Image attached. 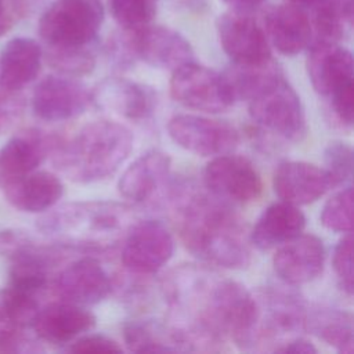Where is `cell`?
<instances>
[{"instance_id": "cell-1", "label": "cell", "mask_w": 354, "mask_h": 354, "mask_svg": "<svg viewBox=\"0 0 354 354\" xmlns=\"http://www.w3.org/2000/svg\"><path fill=\"white\" fill-rule=\"evenodd\" d=\"M171 218L183 245L202 261L239 270L250 263V234L227 201L181 181L170 191Z\"/></svg>"}, {"instance_id": "cell-2", "label": "cell", "mask_w": 354, "mask_h": 354, "mask_svg": "<svg viewBox=\"0 0 354 354\" xmlns=\"http://www.w3.org/2000/svg\"><path fill=\"white\" fill-rule=\"evenodd\" d=\"M133 224V209L113 201L65 203L37 220L41 234L72 252L84 253L112 248Z\"/></svg>"}, {"instance_id": "cell-3", "label": "cell", "mask_w": 354, "mask_h": 354, "mask_svg": "<svg viewBox=\"0 0 354 354\" xmlns=\"http://www.w3.org/2000/svg\"><path fill=\"white\" fill-rule=\"evenodd\" d=\"M133 148V133L115 120H94L68 141L57 138L50 155L55 167L75 183H94L112 176Z\"/></svg>"}, {"instance_id": "cell-4", "label": "cell", "mask_w": 354, "mask_h": 354, "mask_svg": "<svg viewBox=\"0 0 354 354\" xmlns=\"http://www.w3.org/2000/svg\"><path fill=\"white\" fill-rule=\"evenodd\" d=\"M254 293L257 317L252 335L250 350L279 344L306 329L308 308L304 299L295 290L282 286H266Z\"/></svg>"}, {"instance_id": "cell-5", "label": "cell", "mask_w": 354, "mask_h": 354, "mask_svg": "<svg viewBox=\"0 0 354 354\" xmlns=\"http://www.w3.org/2000/svg\"><path fill=\"white\" fill-rule=\"evenodd\" d=\"M104 21L101 0H55L39 19L46 48L88 47Z\"/></svg>"}, {"instance_id": "cell-6", "label": "cell", "mask_w": 354, "mask_h": 354, "mask_svg": "<svg viewBox=\"0 0 354 354\" xmlns=\"http://www.w3.org/2000/svg\"><path fill=\"white\" fill-rule=\"evenodd\" d=\"M249 115L264 130L289 141H300L307 133L304 109L299 94L285 76L248 101Z\"/></svg>"}, {"instance_id": "cell-7", "label": "cell", "mask_w": 354, "mask_h": 354, "mask_svg": "<svg viewBox=\"0 0 354 354\" xmlns=\"http://www.w3.org/2000/svg\"><path fill=\"white\" fill-rule=\"evenodd\" d=\"M170 94L178 104L209 113L224 112L235 102L223 75L194 61L173 71Z\"/></svg>"}, {"instance_id": "cell-8", "label": "cell", "mask_w": 354, "mask_h": 354, "mask_svg": "<svg viewBox=\"0 0 354 354\" xmlns=\"http://www.w3.org/2000/svg\"><path fill=\"white\" fill-rule=\"evenodd\" d=\"M174 241L166 225L158 220L134 223L123 238L122 263L134 274L158 272L173 256Z\"/></svg>"}, {"instance_id": "cell-9", "label": "cell", "mask_w": 354, "mask_h": 354, "mask_svg": "<svg viewBox=\"0 0 354 354\" xmlns=\"http://www.w3.org/2000/svg\"><path fill=\"white\" fill-rule=\"evenodd\" d=\"M167 131L177 145L199 156L228 153L239 144V133L232 124L198 115L173 116Z\"/></svg>"}, {"instance_id": "cell-10", "label": "cell", "mask_w": 354, "mask_h": 354, "mask_svg": "<svg viewBox=\"0 0 354 354\" xmlns=\"http://www.w3.org/2000/svg\"><path fill=\"white\" fill-rule=\"evenodd\" d=\"M205 187L216 196L235 203L256 201L263 191V181L253 163L231 152L214 156L203 170Z\"/></svg>"}, {"instance_id": "cell-11", "label": "cell", "mask_w": 354, "mask_h": 354, "mask_svg": "<svg viewBox=\"0 0 354 354\" xmlns=\"http://www.w3.org/2000/svg\"><path fill=\"white\" fill-rule=\"evenodd\" d=\"M123 37L131 57L153 68L174 71L194 61V50L189 41L170 28L145 25L124 30Z\"/></svg>"}, {"instance_id": "cell-12", "label": "cell", "mask_w": 354, "mask_h": 354, "mask_svg": "<svg viewBox=\"0 0 354 354\" xmlns=\"http://www.w3.org/2000/svg\"><path fill=\"white\" fill-rule=\"evenodd\" d=\"M217 35L232 64L254 65L271 59L264 28L248 11L230 10L217 19Z\"/></svg>"}, {"instance_id": "cell-13", "label": "cell", "mask_w": 354, "mask_h": 354, "mask_svg": "<svg viewBox=\"0 0 354 354\" xmlns=\"http://www.w3.org/2000/svg\"><path fill=\"white\" fill-rule=\"evenodd\" d=\"M91 102V91L66 75L46 76L32 94L33 113L46 122H62L79 116Z\"/></svg>"}, {"instance_id": "cell-14", "label": "cell", "mask_w": 354, "mask_h": 354, "mask_svg": "<svg viewBox=\"0 0 354 354\" xmlns=\"http://www.w3.org/2000/svg\"><path fill=\"white\" fill-rule=\"evenodd\" d=\"M307 54V73L314 90L324 98H330L344 87L354 86V64L351 53L337 41L314 40Z\"/></svg>"}, {"instance_id": "cell-15", "label": "cell", "mask_w": 354, "mask_h": 354, "mask_svg": "<svg viewBox=\"0 0 354 354\" xmlns=\"http://www.w3.org/2000/svg\"><path fill=\"white\" fill-rule=\"evenodd\" d=\"M39 311L36 296L12 288L0 290V353H32L40 348L25 333Z\"/></svg>"}, {"instance_id": "cell-16", "label": "cell", "mask_w": 354, "mask_h": 354, "mask_svg": "<svg viewBox=\"0 0 354 354\" xmlns=\"http://www.w3.org/2000/svg\"><path fill=\"white\" fill-rule=\"evenodd\" d=\"M54 289L64 301L91 306L111 293L112 283L100 261L84 256L61 270L54 281Z\"/></svg>"}, {"instance_id": "cell-17", "label": "cell", "mask_w": 354, "mask_h": 354, "mask_svg": "<svg viewBox=\"0 0 354 354\" xmlns=\"http://www.w3.org/2000/svg\"><path fill=\"white\" fill-rule=\"evenodd\" d=\"M57 137L39 129H26L12 136L0 148V189L36 170L51 153Z\"/></svg>"}, {"instance_id": "cell-18", "label": "cell", "mask_w": 354, "mask_h": 354, "mask_svg": "<svg viewBox=\"0 0 354 354\" xmlns=\"http://www.w3.org/2000/svg\"><path fill=\"white\" fill-rule=\"evenodd\" d=\"M324 263V243L313 234H299L282 243L272 259L277 275L288 285L314 281L322 274Z\"/></svg>"}, {"instance_id": "cell-19", "label": "cell", "mask_w": 354, "mask_h": 354, "mask_svg": "<svg viewBox=\"0 0 354 354\" xmlns=\"http://www.w3.org/2000/svg\"><path fill=\"white\" fill-rule=\"evenodd\" d=\"M275 194L285 202L308 205L333 188L328 171L317 165L297 160L282 162L272 178Z\"/></svg>"}, {"instance_id": "cell-20", "label": "cell", "mask_w": 354, "mask_h": 354, "mask_svg": "<svg viewBox=\"0 0 354 354\" xmlns=\"http://www.w3.org/2000/svg\"><path fill=\"white\" fill-rule=\"evenodd\" d=\"M264 32L270 44L283 55L299 54L313 41V28L307 11L289 1L267 10Z\"/></svg>"}, {"instance_id": "cell-21", "label": "cell", "mask_w": 354, "mask_h": 354, "mask_svg": "<svg viewBox=\"0 0 354 354\" xmlns=\"http://www.w3.org/2000/svg\"><path fill=\"white\" fill-rule=\"evenodd\" d=\"M91 101L130 120L149 118L156 105V94L151 87L124 77H106L94 91Z\"/></svg>"}, {"instance_id": "cell-22", "label": "cell", "mask_w": 354, "mask_h": 354, "mask_svg": "<svg viewBox=\"0 0 354 354\" xmlns=\"http://www.w3.org/2000/svg\"><path fill=\"white\" fill-rule=\"evenodd\" d=\"M95 325V315L83 306L59 301L39 308L32 329L50 344H66Z\"/></svg>"}, {"instance_id": "cell-23", "label": "cell", "mask_w": 354, "mask_h": 354, "mask_svg": "<svg viewBox=\"0 0 354 354\" xmlns=\"http://www.w3.org/2000/svg\"><path fill=\"white\" fill-rule=\"evenodd\" d=\"M1 191L12 207L26 213H43L61 199L64 185L55 174L33 170Z\"/></svg>"}, {"instance_id": "cell-24", "label": "cell", "mask_w": 354, "mask_h": 354, "mask_svg": "<svg viewBox=\"0 0 354 354\" xmlns=\"http://www.w3.org/2000/svg\"><path fill=\"white\" fill-rule=\"evenodd\" d=\"M304 227L306 216L296 205L275 202L260 214L250 232V243L260 250H270L301 234Z\"/></svg>"}, {"instance_id": "cell-25", "label": "cell", "mask_w": 354, "mask_h": 354, "mask_svg": "<svg viewBox=\"0 0 354 354\" xmlns=\"http://www.w3.org/2000/svg\"><path fill=\"white\" fill-rule=\"evenodd\" d=\"M170 156L159 149H151L138 156L122 174L119 192L133 202L149 199L165 181L170 170Z\"/></svg>"}, {"instance_id": "cell-26", "label": "cell", "mask_w": 354, "mask_h": 354, "mask_svg": "<svg viewBox=\"0 0 354 354\" xmlns=\"http://www.w3.org/2000/svg\"><path fill=\"white\" fill-rule=\"evenodd\" d=\"M43 48L30 37L11 39L0 53V86L22 90L41 68Z\"/></svg>"}, {"instance_id": "cell-27", "label": "cell", "mask_w": 354, "mask_h": 354, "mask_svg": "<svg viewBox=\"0 0 354 354\" xmlns=\"http://www.w3.org/2000/svg\"><path fill=\"white\" fill-rule=\"evenodd\" d=\"M311 21L313 41H337L353 21V0H304Z\"/></svg>"}, {"instance_id": "cell-28", "label": "cell", "mask_w": 354, "mask_h": 354, "mask_svg": "<svg viewBox=\"0 0 354 354\" xmlns=\"http://www.w3.org/2000/svg\"><path fill=\"white\" fill-rule=\"evenodd\" d=\"M306 329L339 353L351 354L354 350L353 315L348 311L330 307L308 310Z\"/></svg>"}, {"instance_id": "cell-29", "label": "cell", "mask_w": 354, "mask_h": 354, "mask_svg": "<svg viewBox=\"0 0 354 354\" xmlns=\"http://www.w3.org/2000/svg\"><path fill=\"white\" fill-rule=\"evenodd\" d=\"M221 75L234 101H249L263 88L283 76L279 65L272 58L263 64L254 65L232 64Z\"/></svg>"}, {"instance_id": "cell-30", "label": "cell", "mask_w": 354, "mask_h": 354, "mask_svg": "<svg viewBox=\"0 0 354 354\" xmlns=\"http://www.w3.org/2000/svg\"><path fill=\"white\" fill-rule=\"evenodd\" d=\"M123 337L127 348L133 353L178 351L169 328L162 329L145 322H130L123 328Z\"/></svg>"}, {"instance_id": "cell-31", "label": "cell", "mask_w": 354, "mask_h": 354, "mask_svg": "<svg viewBox=\"0 0 354 354\" xmlns=\"http://www.w3.org/2000/svg\"><path fill=\"white\" fill-rule=\"evenodd\" d=\"M43 57L61 75L72 77L87 75L95 66V57L88 47L46 48Z\"/></svg>"}, {"instance_id": "cell-32", "label": "cell", "mask_w": 354, "mask_h": 354, "mask_svg": "<svg viewBox=\"0 0 354 354\" xmlns=\"http://www.w3.org/2000/svg\"><path fill=\"white\" fill-rule=\"evenodd\" d=\"M111 12L124 30L149 25L156 14L158 0H108Z\"/></svg>"}, {"instance_id": "cell-33", "label": "cell", "mask_w": 354, "mask_h": 354, "mask_svg": "<svg viewBox=\"0 0 354 354\" xmlns=\"http://www.w3.org/2000/svg\"><path fill=\"white\" fill-rule=\"evenodd\" d=\"M321 223L336 232H351L353 230V189L346 187L332 195L322 207Z\"/></svg>"}, {"instance_id": "cell-34", "label": "cell", "mask_w": 354, "mask_h": 354, "mask_svg": "<svg viewBox=\"0 0 354 354\" xmlns=\"http://www.w3.org/2000/svg\"><path fill=\"white\" fill-rule=\"evenodd\" d=\"M325 170L328 171L333 188L344 184L353 176V148L340 140L330 141L324 151Z\"/></svg>"}, {"instance_id": "cell-35", "label": "cell", "mask_w": 354, "mask_h": 354, "mask_svg": "<svg viewBox=\"0 0 354 354\" xmlns=\"http://www.w3.org/2000/svg\"><path fill=\"white\" fill-rule=\"evenodd\" d=\"M332 264L342 289L347 295H353L354 279H353V235L351 232H347V235H344L335 246Z\"/></svg>"}, {"instance_id": "cell-36", "label": "cell", "mask_w": 354, "mask_h": 354, "mask_svg": "<svg viewBox=\"0 0 354 354\" xmlns=\"http://www.w3.org/2000/svg\"><path fill=\"white\" fill-rule=\"evenodd\" d=\"M25 101L21 90L0 86V133L8 130L24 113Z\"/></svg>"}, {"instance_id": "cell-37", "label": "cell", "mask_w": 354, "mask_h": 354, "mask_svg": "<svg viewBox=\"0 0 354 354\" xmlns=\"http://www.w3.org/2000/svg\"><path fill=\"white\" fill-rule=\"evenodd\" d=\"M68 351L75 354H112L122 353V347L118 342L105 335H84L76 337L68 347Z\"/></svg>"}, {"instance_id": "cell-38", "label": "cell", "mask_w": 354, "mask_h": 354, "mask_svg": "<svg viewBox=\"0 0 354 354\" xmlns=\"http://www.w3.org/2000/svg\"><path fill=\"white\" fill-rule=\"evenodd\" d=\"M30 11V0H0V36Z\"/></svg>"}, {"instance_id": "cell-39", "label": "cell", "mask_w": 354, "mask_h": 354, "mask_svg": "<svg viewBox=\"0 0 354 354\" xmlns=\"http://www.w3.org/2000/svg\"><path fill=\"white\" fill-rule=\"evenodd\" d=\"M329 100L333 112L340 119V122L343 124L351 126L354 115V86L344 87L343 90L333 94Z\"/></svg>"}, {"instance_id": "cell-40", "label": "cell", "mask_w": 354, "mask_h": 354, "mask_svg": "<svg viewBox=\"0 0 354 354\" xmlns=\"http://www.w3.org/2000/svg\"><path fill=\"white\" fill-rule=\"evenodd\" d=\"M30 241L29 235L18 230H0V256L12 259L28 242Z\"/></svg>"}, {"instance_id": "cell-41", "label": "cell", "mask_w": 354, "mask_h": 354, "mask_svg": "<svg viewBox=\"0 0 354 354\" xmlns=\"http://www.w3.org/2000/svg\"><path fill=\"white\" fill-rule=\"evenodd\" d=\"M274 353H296V354H314L317 353L315 346L310 342L306 340L300 336H295L289 340H286L285 343L279 344Z\"/></svg>"}, {"instance_id": "cell-42", "label": "cell", "mask_w": 354, "mask_h": 354, "mask_svg": "<svg viewBox=\"0 0 354 354\" xmlns=\"http://www.w3.org/2000/svg\"><path fill=\"white\" fill-rule=\"evenodd\" d=\"M169 3L180 11L202 14L209 8V0H169Z\"/></svg>"}, {"instance_id": "cell-43", "label": "cell", "mask_w": 354, "mask_h": 354, "mask_svg": "<svg viewBox=\"0 0 354 354\" xmlns=\"http://www.w3.org/2000/svg\"><path fill=\"white\" fill-rule=\"evenodd\" d=\"M223 1L225 4H228L231 7V10L248 11V12L260 7L264 3V0H223Z\"/></svg>"}, {"instance_id": "cell-44", "label": "cell", "mask_w": 354, "mask_h": 354, "mask_svg": "<svg viewBox=\"0 0 354 354\" xmlns=\"http://www.w3.org/2000/svg\"><path fill=\"white\" fill-rule=\"evenodd\" d=\"M286 1H289V3H293V4H297V6H303V3H304V0H286Z\"/></svg>"}]
</instances>
